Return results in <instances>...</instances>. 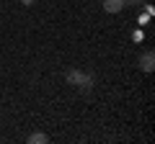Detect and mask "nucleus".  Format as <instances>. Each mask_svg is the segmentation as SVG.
<instances>
[{"instance_id": "1", "label": "nucleus", "mask_w": 155, "mask_h": 144, "mask_svg": "<svg viewBox=\"0 0 155 144\" xmlns=\"http://www.w3.org/2000/svg\"><path fill=\"white\" fill-rule=\"evenodd\" d=\"M67 83L75 85V88H80V90H91L93 80H91V75H85V72H80V70H70L67 72Z\"/></svg>"}, {"instance_id": "2", "label": "nucleus", "mask_w": 155, "mask_h": 144, "mask_svg": "<svg viewBox=\"0 0 155 144\" xmlns=\"http://www.w3.org/2000/svg\"><path fill=\"white\" fill-rule=\"evenodd\" d=\"M106 13H122L124 11V0H104L101 3Z\"/></svg>"}, {"instance_id": "3", "label": "nucleus", "mask_w": 155, "mask_h": 144, "mask_svg": "<svg viewBox=\"0 0 155 144\" xmlns=\"http://www.w3.org/2000/svg\"><path fill=\"white\" fill-rule=\"evenodd\" d=\"M140 67H142L145 72H153V67H155V57H153V52H145V54L140 57Z\"/></svg>"}, {"instance_id": "4", "label": "nucleus", "mask_w": 155, "mask_h": 144, "mask_svg": "<svg viewBox=\"0 0 155 144\" xmlns=\"http://www.w3.org/2000/svg\"><path fill=\"white\" fill-rule=\"evenodd\" d=\"M28 142H31V144H47V142H49V136L41 134V131H34L31 136H28Z\"/></svg>"}, {"instance_id": "5", "label": "nucleus", "mask_w": 155, "mask_h": 144, "mask_svg": "<svg viewBox=\"0 0 155 144\" xmlns=\"http://www.w3.org/2000/svg\"><path fill=\"white\" fill-rule=\"evenodd\" d=\"M142 0H124V5H140Z\"/></svg>"}, {"instance_id": "6", "label": "nucleus", "mask_w": 155, "mask_h": 144, "mask_svg": "<svg viewBox=\"0 0 155 144\" xmlns=\"http://www.w3.org/2000/svg\"><path fill=\"white\" fill-rule=\"evenodd\" d=\"M21 3H23V5H31V3H34V0H21Z\"/></svg>"}]
</instances>
